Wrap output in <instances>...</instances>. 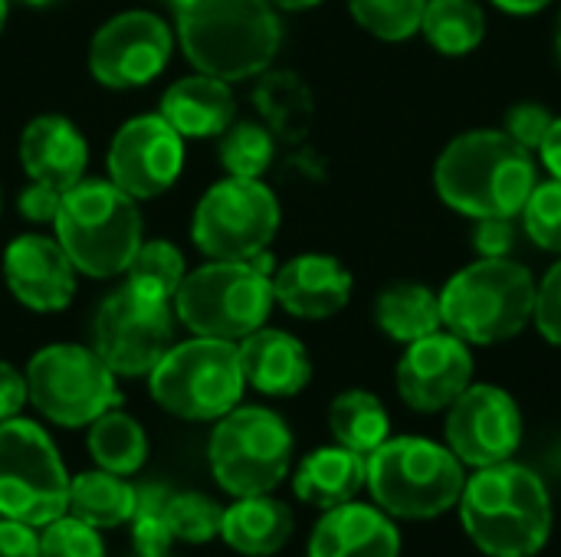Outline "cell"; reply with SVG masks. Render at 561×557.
I'll return each instance as SVG.
<instances>
[{"instance_id":"obj_1","label":"cell","mask_w":561,"mask_h":557,"mask_svg":"<svg viewBox=\"0 0 561 557\" xmlns=\"http://www.w3.org/2000/svg\"><path fill=\"white\" fill-rule=\"evenodd\" d=\"M536 184L539 167L533 151L503 128L457 135L434 164L440 200L470 220L519 217Z\"/></svg>"},{"instance_id":"obj_2","label":"cell","mask_w":561,"mask_h":557,"mask_svg":"<svg viewBox=\"0 0 561 557\" xmlns=\"http://www.w3.org/2000/svg\"><path fill=\"white\" fill-rule=\"evenodd\" d=\"M460 522L483 555L533 557L552 535V499L533 469L506 460L467 479Z\"/></svg>"},{"instance_id":"obj_3","label":"cell","mask_w":561,"mask_h":557,"mask_svg":"<svg viewBox=\"0 0 561 557\" xmlns=\"http://www.w3.org/2000/svg\"><path fill=\"white\" fill-rule=\"evenodd\" d=\"M178 39L197 72L240 82L270 69L283 23L270 0H191L178 10Z\"/></svg>"},{"instance_id":"obj_4","label":"cell","mask_w":561,"mask_h":557,"mask_svg":"<svg viewBox=\"0 0 561 557\" xmlns=\"http://www.w3.org/2000/svg\"><path fill=\"white\" fill-rule=\"evenodd\" d=\"M536 276L503 256H480L437 292L444 328L463 338L467 345H500L516 338L533 325L536 309Z\"/></svg>"},{"instance_id":"obj_5","label":"cell","mask_w":561,"mask_h":557,"mask_svg":"<svg viewBox=\"0 0 561 557\" xmlns=\"http://www.w3.org/2000/svg\"><path fill=\"white\" fill-rule=\"evenodd\" d=\"M53 227L76 272L92 279L122 276L141 246L138 204L112 181L82 177L76 187H69Z\"/></svg>"},{"instance_id":"obj_6","label":"cell","mask_w":561,"mask_h":557,"mask_svg":"<svg viewBox=\"0 0 561 557\" xmlns=\"http://www.w3.org/2000/svg\"><path fill=\"white\" fill-rule=\"evenodd\" d=\"M365 486L388 515L427 522L460 502L467 473L450 446L424 437H388L368 456Z\"/></svg>"},{"instance_id":"obj_7","label":"cell","mask_w":561,"mask_h":557,"mask_svg":"<svg viewBox=\"0 0 561 557\" xmlns=\"http://www.w3.org/2000/svg\"><path fill=\"white\" fill-rule=\"evenodd\" d=\"M171 305L178 322L194 335L240 341L266 325L276 305L273 276L253 263L210 259L184 276Z\"/></svg>"},{"instance_id":"obj_8","label":"cell","mask_w":561,"mask_h":557,"mask_svg":"<svg viewBox=\"0 0 561 557\" xmlns=\"http://www.w3.org/2000/svg\"><path fill=\"white\" fill-rule=\"evenodd\" d=\"M247 378L237 341L194 335L171 345L148 374L154 404L181 420H220L243 397Z\"/></svg>"},{"instance_id":"obj_9","label":"cell","mask_w":561,"mask_h":557,"mask_svg":"<svg viewBox=\"0 0 561 557\" xmlns=\"http://www.w3.org/2000/svg\"><path fill=\"white\" fill-rule=\"evenodd\" d=\"M210 473L233 499L273 492L293 463V430L266 407H233L214 427Z\"/></svg>"},{"instance_id":"obj_10","label":"cell","mask_w":561,"mask_h":557,"mask_svg":"<svg viewBox=\"0 0 561 557\" xmlns=\"http://www.w3.org/2000/svg\"><path fill=\"white\" fill-rule=\"evenodd\" d=\"M69 473L56 443L33 420H0V515L46 529L66 515Z\"/></svg>"},{"instance_id":"obj_11","label":"cell","mask_w":561,"mask_h":557,"mask_svg":"<svg viewBox=\"0 0 561 557\" xmlns=\"http://www.w3.org/2000/svg\"><path fill=\"white\" fill-rule=\"evenodd\" d=\"M26 401L56 427H89L122 404L112 368L82 345H46L26 364Z\"/></svg>"},{"instance_id":"obj_12","label":"cell","mask_w":561,"mask_h":557,"mask_svg":"<svg viewBox=\"0 0 561 557\" xmlns=\"http://www.w3.org/2000/svg\"><path fill=\"white\" fill-rule=\"evenodd\" d=\"M279 230V200L260 177H224L197 204L191 236L207 259H253Z\"/></svg>"},{"instance_id":"obj_13","label":"cell","mask_w":561,"mask_h":557,"mask_svg":"<svg viewBox=\"0 0 561 557\" xmlns=\"http://www.w3.org/2000/svg\"><path fill=\"white\" fill-rule=\"evenodd\" d=\"M174 305L128 286L115 289L95 312L92 351L115 378H148L174 345Z\"/></svg>"},{"instance_id":"obj_14","label":"cell","mask_w":561,"mask_h":557,"mask_svg":"<svg viewBox=\"0 0 561 557\" xmlns=\"http://www.w3.org/2000/svg\"><path fill=\"white\" fill-rule=\"evenodd\" d=\"M171 49V30L158 13L125 10L92 36L89 69L105 89H138L164 72Z\"/></svg>"},{"instance_id":"obj_15","label":"cell","mask_w":561,"mask_h":557,"mask_svg":"<svg viewBox=\"0 0 561 557\" xmlns=\"http://www.w3.org/2000/svg\"><path fill=\"white\" fill-rule=\"evenodd\" d=\"M447 446L463 466L483 469L513 460L523 443V414L496 384H470L447 407Z\"/></svg>"},{"instance_id":"obj_16","label":"cell","mask_w":561,"mask_h":557,"mask_svg":"<svg viewBox=\"0 0 561 557\" xmlns=\"http://www.w3.org/2000/svg\"><path fill=\"white\" fill-rule=\"evenodd\" d=\"M184 171V138L161 115L128 118L108 144V181L135 200L174 187Z\"/></svg>"},{"instance_id":"obj_17","label":"cell","mask_w":561,"mask_h":557,"mask_svg":"<svg viewBox=\"0 0 561 557\" xmlns=\"http://www.w3.org/2000/svg\"><path fill=\"white\" fill-rule=\"evenodd\" d=\"M398 394L417 414L447 410L473 384V355L454 332H434L408 345L398 361Z\"/></svg>"},{"instance_id":"obj_18","label":"cell","mask_w":561,"mask_h":557,"mask_svg":"<svg viewBox=\"0 0 561 557\" xmlns=\"http://www.w3.org/2000/svg\"><path fill=\"white\" fill-rule=\"evenodd\" d=\"M3 282L30 312H62L76 295V266L59 240L26 233L3 250Z\"/></svg>"},{"instance_id":"obj_19","label":"cell","mask_w":561,"mask_h":557,"mask_svg":"<svg viewBox=\"0 0 561 557\" xmlns=\"http://www.w3.org/2000/svg\"><path fill=\"white\" fill-rule=\"evenodd\" d=\"M276 302L309 322L339 315L352 299V272L325 253H302L273 272Z\"/></svg>"},{"instance_id":"obj_20","label":"cell","mask_w":561,"mask_h":557,"mask_svg":"<svg viewBox=\"0 0 561 557\" xmlns=\"http://www.w3.org/2000/svg\"><path fill=\"white\" fill-rule=\"evenodd\" d=\"M401 555V535L391 522V515L378 506L345 502L335 509H325L319 519L309 557H398Z\"/></svg>"},{"instance_id":"obj_21","label":"cell","mask_w":561,"mask_h":557,"mask_svg":"<svg viewBox=\"0 0 561 557\" xmlns=\"http://www.w3.org/2000/svg\"><path fill=\"white\" fill-rule=\"evenodd\" d=\"M243 378L266 397H296L312 381V358L306 345L279 328H256L237 345Z\"/></svg>"},{"instance_id":"obj_22","label":"cell","mask_w":561,"mask_h":557,"mask_svg":"<svg viewBox=\"0 0 561 557\" xmlns=\"http://www.w3.org/2000/svg\"><path fill=\"white\" fill-rule=\"evenodd\" d=\"M20 164L30 181L69 190L82 181L89 144L82 131L62 115H36L20 135Z\"/></svg>"},{"instance_id":"obj_23","label":"cell","mask_w":561,"mask_h":557,"mask_svg":"<svg viewBox=\"0 0 561 557\" xmlns=\"http://www.w3.org/2000/svg\"><path fill=\"white\" fill-rule=\"evenodd\" d=\"M158 115L181 138H217L237 121V98L224 79L197 72L168 85Z\"/></svg>"},{"instance_id":"obj_24","label":"cell","mask_w":561,"mask_h":557,"mask_svg":"<svg viewBox=\"0 0 561 557\" xmlns=\"http://www.w3.org/2000/svg\"><path fill=\"white\" fill-rule=\"evenodd\" d=\"M368 479V460L345 446H322L309 453L296 476L293 492L312 509H335L352 502Z\"/></svg>"},{"instance_id":"obj_25","label":"cell","mask_w":561,"mask_h":557,"mask_svg":"<svg viewBox=\"0 0 561 557\" xmlns=\"http://www.w3.org/2000/svg\"><path fill=\"white\" fill-rule=\"evenodd\" d=\"M293 535V512L286 502L266 496H243L224 509L220 538L247 557H270L286 548Z\"/></svg>"},{"instance_id":"obj_26","label":"cell","mask_w":561,"mask_h":557,"mask_svg":"<svg viewBox=\"0 0 561 557\" xmlns=\"http://www.w3.org/2000/svg\"><path fill=\"white\" fill-rule=\"evenodd\" d=\"M375 322L378 328L401 345H411L424 335H434L444 328L440 318V295L431 292L421 282H394L388 286L375 302Z\"/></svg>"},{"instance_id":"obj_27","label":"cell","mask_w":561,"mask_h":557,"mask_svg":"<svg viewBox=\"0 0 561 557\" xmlns=\"http://www.w3.org/2000/svg\"><path fill=\"white\" fill-rule=\"evenodd\" d=\"M131 512H135V486H128L122 476L92 469V473H79L76 479H69L66 515L102 532V529L128 525Z\"/></svg>"},{"instance_id":"obj_28","label":"cell","mask_w":561,"mask_h":557,"mask_svg":"<svg viewBox=\"0 0 561 557\" xmlns=\"http://www.w3.org/2000/svg\"><path fill=\"white\" fill-rule=\"evenodd\" d=\"M253 102L273 135L283 141H302L316 118V102L309 85L296 72H270L260 79Z\"/></svg>"},{"instance_id":"obj_29","label":"cell","mask_w":561,"mask_h":557,"mask_svg":"<svg viewBox=\"0 0 561 557\" xmlns=\"http://www.w3.org/2000/svg\"><path fill=\"white\" fill-rule=\"evenodd\" d=\"M329 430L339 446L362 453L365 460L391 437L385 404L371 391H345L329 407Z\"/></svg>"},{"instance_id":"obj_30","label":"cell","mask_w":561,"mask_h":557,"mask_svg":"<svg viewBox=\"0 0 561 557\" xmlns=\"http://www.w3.org/2000/svg\"><path fill=\"white\" fill-rule=\"evenodd\" d=\"M421 36L440 56H470L486 39V13L477 0H427Z\"/></svg>"},{"instance_id":"obj_31","label":"cell","mask_w":561,"mask_h":557,"mask_svg":"<svg viewBox=\"0 0 561 557\" xmlns=\"http://www.w3.org/2000/svg\"><path fill=\"white\" fill-rule=\"evenodd\" d=\"M89 453L99 469L131 476L148 460V437L135 417L112 407L89 423Z\"/></svg>"},{"instance_id":"obj_32","label":"cell","mask_w":561,"mask_h":557,"mask_svg":"<svg viewBox=\"0 0 561 557\" xmlns=\"http://www.w3.org/2000/svg\"><path fill=\"white\" fill-rule=\"evenodd\" d=\"M184 253L168 243V240H151V243H141L131 266L125 269V286L148 295V299H158V302H174V292L178 286L184 282L187 269H184Z\"/></svg>"},{"instance_id":"obj_33","label":"cell","mask_w":561,"mask_h":557,"mask_svg":"<svg viewBox=\"0 0 561 557\" xmlns=\"http://www.w3.org/2000/svg\"><path fill=\"white\" fill-rule=\"evenodd\" d=\"M276 138L266 125L256 121H233L220 135V161L230 177H263L273 164Z\"/></svg>"},{"instance_id":"obj_34","label":"cell","mask_w":561,"mask_h":557,"mask_svg":"<svg viewBox=\"0 0 561 557\" xmlns=\"http://www.w3.org/2000/svg\"><path fill=\"white\" fill-rule=\"evenodd\" d=\"M168 499H171V489L161 483H148L135 489V512L128 519L135 555L168 557V548L174 542L168 529Z\"/></svg>"},{"instance_id":"obj_35","label":"cell","mask_w":561,"mask_h":557,"mask_svg":"<svg viewBox=\"0 0 561 557\" xmlns=\"http://www.w3.org/2000/svg\"><path fill=\"white\" fill-rule=\"evenodd\" d=\"M424 7L427 0H348L358 26L385 43H401L421 33Z\"/></svg>"},{"instance_id":"obj_36","label":"cell","mask_w":561,"mask_h":557,"mask_svg":"<svg viewBox=\"0 0 561 557\" xmlns=\"http://www.w3.org/2000/svg\"><path fill=\"white\" fill-rule=\"evenodd\" d=\"M220 525H224V509L201 496V492H181L168 499V529L178 542H187V545H204L210 538L220 535Z\"/></svg>"},{"instance_id":"obj_37","label":"cell","mask_w":561,"mask_h":557,"mask_svg":"<svg viewBox=\"0 0 561 557\" xmlns=\"http://www.w3.org/2000/svg\"><path fill=\"white\" fill-rule=\"evenodd\" d=\"M519 217H523L526 236L539 250L561 256V177L539 181Z\"/></svg>"},{"instance_id":"obj_38","label":"cell","mask_w":561,"mask_h":557,"mask_svg":"<svg viewBox=\"0 0 561 557\" xmlns=\"http://www.w3.org/2000/svg\"><path fill=\"white\" fill-rule=\"evenodd\" d=\"M39 557H105V542L99 529L62 515L49 522L39 535Z\"/></svg>"},{"instance_id":"obj_39","label":"cell","mask_w":561,"mask_h":557,"mask_svg":"<svg viewBox=\"0 0 561 557\" xmlns=\"http://www.w3.org/2000/svg\"><path fill=\"white\" fill-rule=\"evenodd\" d=\"M533 325L549 345L561 348V259L542 276L536 286V309H533Z\"/></svg>"},{"instance_id":"obj_40","label":"cell","mask_w":561,"mask_h":557,"mask_svg":"<svg viewBox=\"0 0 561 557\" xmlns=\"http://www.w3.org/2000/svg\"><path fill=\"white\" fill-rule=\"evenodd\" d=\"M556 115L549 112V105L542 102H519L506 112V135H513L523 148L539 151V144L546 141L549 128H552Z\"/></svg>"},{"instance_id":"obj_41","label":"cell","mask_w":561,"mask_h":557,"mask_svg":"<svg viewBox=\"0 0 561 557\" xmlns=\"http://www.w3.org/2000/svg\"><path fill=\"white\" fill-rule=\"evenodd\" d=\"M62 194L66 190H59L53 184L30 181V187H23L16 197V210H20V217H26L33 223H53L62 207Z\"/></svg>"},{"instance_id":"obj_42","label":"cell","mask_w":561,"mask_h":557,"mask_svg":"<svg viewBox=\"0 0 561 557\" xmlns=\"http://www.w3.org/2000/svg\"><path fill=\"white\" fill-rule=\"evenodd\" d=\"M477 253L486 259H503L513 253L516 246V227L513 217H486L477 220V240H473Z\"/></svg>"},{"instance_id":"obj_43","label":"cell","mask_w":561,"mask_h":557,"mask_svg":"<svg viewBox=\"0 0 561 557\" xmlns=\"http://www.w3.org/2000/svg\"><path fill=\"white\" fill-rule=\"evenodd\" d=\"M0 557H39L36 529L0 515Z\"/></svg>"},{"instance_id":"obj_44","label":"cell","mask_w":561,"mask_h":557,"mask_svg":"<svg viewBox=\"0 0 561 557\" xmlns=\"http://www.w3.org/2000/svg\"><path fill=\"white\" fill-rule=\"evenodd\" d=\"M23 404H26V378L13 364L0 361V420L16 417Z\"/></svg>"},{"instance_id":"obj_45","label":"cell","mask_w":561,"mask_h":557,"mask_svg":"<svg viewBox=\"0 0 561 557\" xmlns=\"http://www.w3.org/2000/svg\"><path fill=\"white\" fill-rule=\"evenodd\" d=\"M539 158H542V164H546V171L552 177H561V118L552 121L546 141L539 144Z\"/></svg>"},{"instance_id":"obj_46","label":"cell","mask_w":561,"mask_h":557,"mask_svg":"<svg viewBox=\"0 0 561 557\" xmlns=\"http://www.w3.org/2000/svg\"><path fill=\"white\" fill-rule=\"evenodd\" d=\"M503 13H513V16H533L539 10H546L552 0H493Z\"/></svg>"},{"instance_id":"obj_47","label":"cell","mask_w":561,"mask_h":557,"mask_svg":"<svg viewBox=\"0 0 561 557\" xmlns=\"http://www.w3.org/2000/svg\"><path fill=\"white\" fill-rule=\"evenodd\" d=\"M276 10H289V13H299V10H312V7H319L322 0H270Z\"/></svg>"},{"instance_id":"obj_48","label":"cell","mask_w":561,"mask_h":557,"mask_svg":"<svg viewBox=\"0 0 561 557\" xmlns=\"http://www.w3.org/2000/svg\"><path fill=\"white\" fill-rule=\"evenodd\" d=\"M556 56H559V66H561V16H559V30H556Z\"/></svg>"},{"instance_id":"obj_49","label":"cell","mask_w":561,"mask_h":557,"mask_svg":"<svg viewBox=\"0 0 561 557\" xmlns=\"http://www.w3.org/2000/svg\"><path fill=\"white\" fill-rule=\"evenodd\" d=\"M3 23H7V0H0V33H3Z\"/></svg>"},{"instance_id":"obj_50","label":"cell","mask_w":561,"mask_h":557,"mask_svg":"<svg viewBox=\"0 0 561 557\" xmlns=\"http://www.w3.org/2000/svg\"><path fill=\"white\" fill-rule=\"evenodd\" d=\"M20 3H30V7H46V3H53V0H20Z\"/></svg>"},{"instance_id":"obj_51","label":"cell","mask_w":561,"mask_h":557,"mask_svg":"<svg viewBox=\"0 0 561 557\" xmlns=\"http://www.w3.org/2000/svg\"><path fill=\"white\" fill-rule=\"evenodd\" d=\"M168 3H171L174 10H181V7H184V3H191V0H168Z\"/></svg>"},{"instance_id":"obj_52","label":"cell","mask_w":561,"mask_h":557,"mask_svg":"<svg viewBox=\"0 0 561 557\" xmlns=\"http://www.w3.org/2000/svg\"><path fill=\"white\" fill-rule=\"evenodd\" d=\"M135 557H141V555H135Z\"/></svg>"}]
</instances>
